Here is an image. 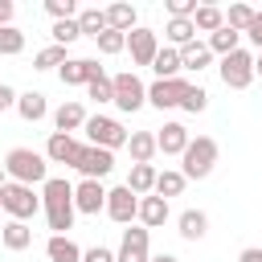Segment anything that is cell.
<instances>
[{
  "instance_id": "obj_37",
  "label": "cell",
  "mask_w": 262,
  "mask_h": 262,
  "mask_svg": "<svg viewBox=\"0 0 262 262\" xmlns=\"http://www.w3.org/2000/svg\"><path fill=\"white\" fill-rule=\"evenodd\" d=\"M94 45H98V53L115 57V53H123V49H127V33H119V29H106V33H102Z\"/></svg>"
},
{
  "instance_id": "obj_23",
  "label": "cell",
  "mask_w": 262,
  "mask_h": 262,
  "mask_svg": "<svg viewBox=\"0 0 262 262\" xmlns=\"http://www.w3.org/2000/svg\"><path fill=\"white\" fill-rule=\"evenodd\" d=\"M156 168L151 164H131V172H127V188L135 192V196H151L156 192Z\"/></svg>"
},
{
  "instance_id": "obj_21",
  "label": "cell",
  "mask_w": 262,
  "mask_h": 262,
  "mask_svg": "<svg viewBox=\"0 0 262 262\" xmlns=\"http://www.w3.org/2000/svg\"><path fill=\"white\" fill-rule=\"evenodd\" d=\"M151 70H156V82H168V78H180V49H172V45H160V53H156V61H151Z\"/></svg>"
},
{
  "instance_id": "obj_38",
  "label": "cell",
  "mask_w": 262,
  "mask_h": 262,
  "mask_svg": "<svg viewBox=\"0 0 262 262\" xmlns=\"http://www.w3.org/2000/svg\"><path fill=\"white\" fill-rule=\"evenodd\" d=\"M86 94H90L94 102H115V82H111L106 74H98V78L86 86Z\"/></svg>"
},
{
  "instance_id": "obj_30",
  "label": "cell",
  "mask_w": 262,
  "mask_h": 262,
  "mask_svg": "<svg viewBox=\"0 0 262 262\" xmlns=\"http://www.w3.org/2000/svg\"><path fill=\"white\" fill-rule=\"evenodd\" d=\"M209 61H213V49H209V45H201V41H192V45H184V49H180V66H184V70H196V74H201Z\"/></svg>"
},
{
  "instance_id": "obj_13",
  "label": "cell",
  "mask_w": 262,
  "mask_h": 262,
  "mask_svg": "<svg viewBox=\"0 0 262 262\" xmlns=\"http://www.w3.org/2000/svg\"><path fill=\"white\" fill-rule=\"evenodd\" d=\"M74 209L78 213H106V188H102V180L74 184Z\"/></svg>"
},
{
  "instance_id": "obj_19",
  "label": "cell",
  "mask_w": 262,
  "mask_h": 262,
  "mask_svg": "<svg viewBox=\"0 0 262 262\" xmlns=\"http://www.w3.org/2000/svg\"><path fill=\"white\" fill-rule=\"evenodd\" d=\"M176 225H180L176 233H180L184 242H201V237L209 233V217H205L201 209H184V213L176 217Z\"/></svg>"
},
{
  "instance_id": "obj_27",
  "label": "cell",
  "mask_w": 262,
  "mask_h": 262,
  "mask_svg": "<svg viewBox=\"0 0 262 262\" xmlns=\"http://www.w3.org/2000/svg\"><path fill=\"white\" fill-rule=\"evenodd\" d=\"M78 29H82V37H102L111 25H106V8H82L78 12Z\"/></svg>"
},
{
  "instance_id": "obj_33",
  "label": "cell",
  "mask_w": 262,
  "mask_h": 262,
  "mask_svg": "<svg viewBox=\"0 0 262 262\" xmlns=\"http://www.w3.org/2000/svg\"><path fill=\"white\" fill-rule=\"evenodd\" d=\"M237 41H242V33H233V29H229V25H225V29H217V33H213V37H209V41H205V45H209V49H213V53H221V57H229V53H233V49H242V45H237Z\"/></svg>"
},
{
  "instance_id": "obj_24",
  "label": "cell",
  "mask_w": 262,
  "mask_h": 262,
  "mask_svg": "<svg viewBox=\"0 0 262 262\" xmlns=\"http://www.w3.org/2000/svg\"><path fill=\"white\" fill-rule=\"evenodd\" d=\"M0 242H4V250H29V246H33L29 221H4V225H0Z\"/></svg>"
},
{
  "instance_id": "obj_39",
  "label": "cell",
  "mask_w": 262,
  "mask_h": 262,
  "mask_svg": "<svg viewBox=\"0 0 262 262\" xmlns=\"http://www.w3.org/2000/svg\"><path fill=\"white\" fill-rule=\"evenodd\" d=\"M205 106H209V90H205V86H188V94H184L180 111H188V115H201Z\"/></svg>"
},
{
  "instance_id": "obj_7",
  "label": "cell",
  "mask_w": 262,
  "mask_h": 262,
  "mask_svg": "<svg viewBox=\"0 0 262 262\" xmlns=\"http://www.w3.org/2000/svg\"><path fill=\"white\" fill-rule=\"evenodd\" d=\"M70 168H78V172H82V180H102V176H111V168H115V151L82 143Z\"/></svg>"
},
{
  "instance_id": "obj_25",
  "label": "cell",
  "mask_w": 262,
  "mask_h": 262,
  "mask_svg": "<svg viewBox=\"0 0 262 262\" xmlns=\"http://www.w3.org/2000/svg\"><path fill=\"white\" fill-rule=\"evenodd\" d=\"M45 254H49V262H82V250L70 242V233H53L45 242Z\"/></svg>"
},
{
  "instance_id": "obj_43",
  "label": "cell",
  "mask_w": 262,
  "mask_h": 262,
  "mask_svg": "<svg viewBox=\"0 0 262 262\" xmlns=\"http://www.w3.org/2000/svg\"><path fill=\"white\" fill-rule=\"evenodd\" d=\"M246 37H250V45H254V49L262 53V12H258V16H254V25L246 29Z\"/></svg>"
},
{
  "instance_id": "obj_6",
  "label": "cell",
  "mask_w": 262,
  "mask_h": 262,
  "mask_svg": "<svg viewBox=\"0 0 262 262\" xmlns=\"http://www.w3.org/2000/svg\"><path fill=\"white\" fill-rule=\"evenodd\" d=\"M221 82L229 86V90H246L250 82H254V53L250 49H233L229 57H221Z\"/></svg>"
},
{
  "instance_id": "obj_8",
  "label": "cell",
  "mask_w": 262,
  "mask_h": 262,
  "mask_svg": "<svg viewBox=\"0 0 262 262\" xmlns=\"http://www.w3.org/2000/svg\"><path fill=\"white\" fill-rule=\"evenodd\" d=\"M111 82H115V106H119V111L131 115V111H139V106L147 102V86H143L135 74H115Z\"/></svg>"
},
{
  "instance_id": "obj_50",
  "label": "cell",
  "mask_w": 262,
  "mask_h": 262,
  "mask_svg": "<svg viewBox=\"0 0 262 262\" xmlns=\"http://www.w3.org/2000/svg\"><path fill=\"white\" fill-rule=\"evenodd\" d=\"M0 213H4V209H0Z\"/></svg>"
},
{
  "instance_id": "obj_31",
  "label": "cell",
  "mask_w": 262,
  "mask_h": 262,
  "mask_svg": "<svg viewBox=\"0 0 262 262\" xmlns=\"http://www.w3.org/2000/svg\"><path fill=\"white\" fill-rule=\"evenodd\" d=\"M106 25H111V29H119V33H131V29H135V8H131V4H123V0H119V4H111V8H106Z\"/></svg>"
},
{
  "instance_id": "obj_29",
  "label": "cell",
  "mask_w": 262,
  "mask_h": 262,
  "mask_svg": "<svg viewBox=\"0 0 262 262\" xmlns=\"http://www.w3.org/2000/svg\"><path fill=\"white\" fill-rule=\"evenodd\" d=\"M192 25H196V33H217V29H225V12L217 8V4H201L196 8V16H192Z\"/></svg>"
},
{
  "instance_id": "obj_26",
  "label": "cell",
  "mask_w": 262,
  "mask_h": 262,
  "mask_svg": "<svg viewBox=\"0 0 262 262\" xmlns=\"http://www.w3.org/2000/svg\"><path fill=\"white\" fill-rule=\"evenodd\" d=\"M127 151H131V160H135V164H151V156H156L160 147H156V135H151V131H131Z\"/></svg>"
},
{
  "instance_id": "obj_41",
  "label": "cell",
  "mask_w": 262,
  "mask_h": 262,
  "mask_svg": "<svg viewBox=\"0 0 262 262\" xmlns=\"http://www.w3.org/2000/svg\"><path fill=\"white\" fill-rule=\"evenodd\" d=\"M164 8H168V16H188V20H192L201 4H196V0H164Z\"/></svg>"
},
{
  "instance_id": "obj_3",
  "label": "cell",
  "mask_w": 262,
  "mask_h": 262,
  "mask_svg": "<svg viewBox=\"0 0 262 262\" xmlns=\"http://www.w3.org/2000/svg\"><path fill=\"white\" fill-rule=\"evenodd\" d=\"M184 176L188 180H205L209 172H213V164H217V139L213 135H196V139H188V147H184Z\"/></svg>"
},
{
  "instance_id": "obj_28",
  "label": "cell",
  "mask_w": 262,
  "mask_h": 262,
  "mask_svg": "<svg viewBox=\"0 0 262 262\" xmlns=\"http://www.w3.org/2000/svg\"><path fill=\"white\" fill-rule=\"evenodd\" d=\"M184 184H188V176H184L180 168H164V172L156 176V196H164V201H168V196H180Z\"/></svg>"
},
{
  "instance_id": "obj_36",
  "label": "cell",
  "mask_w": 262,
  "mask_h": 262,
  "mask_svg": "<svg viewBox=\"0 0 262 262\" xmlns=\"http://www.w3.org/2000/svg\"><path fill=\"white\" fill-rule=\"evenodd\" d=\"M49 37H53V45H70V41H78L82 37V29H78V16L74 20H53V29H49Z\"/></svg>"
},
{
  "instance_id": "obj_44",
  "label": "cell",
  "mask_w": 262,
  "mask_h": 262,
  "mask_svg": "<svg viewBox=\"0 0 262 262\" xmlns=\"http://www.w3.org/2000/svg\"><path fill=\"white\" fill-rule=\"evenodd\" d=\"M16 98H20V94H16L12 86H4V82H0V111H12V106H16Z\"/></svg>"
},
{
  "instance_id": "obj_18",
  "label": "cell",
  "mask_w": 262,
  "mask_h": 262,
  "mask_svg": "<svg viewBox=\"0 0 262 262\" xmlns=\"http://www.w3.org/2000/svg\"><path fill=\"white\" fill-rule=\"evenodd\" d=\"M139 221H143V229H160L164 221H168V201L164 196H139Z\"/></svg>"
},
{
  "instance_id": "obj_34",
  "label": "cell",
  "mask_w": 262,
  "mask_h": 262,
  "mask_svg": "<svg viewBox=\"0 0 262 262\" xmlns=\"http://www.w3.org/2000/svg\"><path fill=\"white\" fill-rule=\"evenodd\" d=\"M70 57H66V49L61 45H45L37 57H33V70H61Z\"/></svg>"
},
{
  "instance_id": "obj_22",
  "label": "cell",
  "mask_w": 262,
  "mask_h": 262,
  "mask_svg": "<svg viewBox=\"0 0 262 262\" xmlns=\"http://www.w3.org/2000/svg\"><path fill=\"white\" fill-rule=\"evenodd\" d=\"M16 115H20L25 123H41V119L49 115V102H45V94H41V90H29V94H20V98H16Z\"/></svg>"
},
{
  "instance_id": "obj_16",
  "label": "cell",
  "mask_w": 262,
  "mask_h": 262,
  "mask_svg": "<svg viewBox=\"0 0 262 262\" xmlns=\"http://www.w3.org/2000/svg\"><path fill=\"white\" fill-rule=\"evenodd\" d=\"M156 147H160L164 156H184V147H188V131H184V123H164L160 135H156Z\"/></svg>"
},
{
  "instance_id": "obj_46",
  "label": "cell",
  "mask_w": 262,
  "mask_h": 262,
  "mask_svg": "<svg viewBox=\"0 0 262 262\" xmlns=\"http://www.w3.org/2000/svg\"><path fill=\"white\" fill-rule=\"evenodd\" d=\"M237 262H262V246H246V250L237 254Z\"/></svg>"
},
{
  "instance_id": "obj_40",
  "label": "cell",
  "mask_w": 262,
  "mask_h": 262,
  "mask_svg": "<svg viewBox=\"0 0 262 262\" xmlns=\"http://www.w3.org/2000/svg\"><path fill=\"white\" fill-rule=\"evenodd\" d=\"M45 12H49L53 20H74L78 4H74V0H45Z\"/></svg>"
},
{
  "instance_id": "obj_20",
  "label": "cell",
  "mask_w": 262,
  "mask_h": 262,
  "mask_svg": "<svg viewBox=\"0 0 262 262\" xmlns=\"http://www.w3.org/2000/svg\"><path fill=\"white\" fill-rule=\"evenodd\" d=\"M164 37L172 41V49H184V45H192V41H196V25H192L188 16H168Z\"/></svg>"
},
{
  "instance_id": "obj_12",
  "label": "cell",
  "mask_w": 262,
  "mask_h": 262,
  "mask_svg": "<svg viewBox=\"0 0 262 262\" xmlns=\"http://www.w3.org/2000/svg\"><path fill=\"white\" fill-rule=\"evenodd\" d=\"M188 86H192V82H184V78H168V82H151V86H147V102H151L156 111H168V106H180V102H184V94H188Z\"/></svg>"
},
{
  "instance_id": "obj_32",
  "label": "cell",
  "mask_w": 262,
  "mask_h": 262,
  "mask_svg": "<svg viewBox=\"0 0 262 262\" xmlns=\"http://www.w3.org/2000/svg\"><path fill=\"white\" fill-rule=\"evenodd\" d=\"M254 16H258V8H250V4H229V12H225V25H229L233 33H242V37H246V29L254 25Z\"/></svg>"
},
{
  "instance_id": "obj_49",
  "label": "cell",
  "mask_w": 262,
  "mask_h": 262,
  "mask_svg": "<svg viewBox=\"0 0 262 262\" xmlns=\"http://www.w3.org/2000/svg\"><path fill=\"white\" fill-rule=\"evenodd\" d=\"M4 184H8V172H4V164H0V188H4Z\"/></svg>"
},
{
  "instance_id": "obj_48",
  "label": "cell",
  "mask_w": 262,
  "mask_h": 262,
  "mask_svg": "<svg viewBox=\"0 0 262 262\" xmlns=\"http://www.w3.org/2000/svg\"><path fill=\"white\" fill-rule=\"evenodd\" d=\"M254 78H262V53H254Z\"/></svg>"
},
{
  "instance_id": "obj_17",
  "label": "cell",
  "mask_w": 262,
  "mask_h": 262,
  "mask_svg": "<svg viewBox=\"0 0 262 262\" xmlns=\"http://www.w3.org/2000/svg\"><path fill=\"white\" fill-rule=\"evenodd\" d=\"M78 139L74 135H61V131H53L49 135V143H45V160L49 164H74V156H78Z\"/></svg>"
},
{
  "instance_id": "obj_4",
  "label": "cell",
  "mask_w": 262,
  "mask_h": 262,
  "mask_svg": "<svg viewBox=\"0 0 262 262\" xmlns=\"http://www.w3.org/2000/svg\"><path fill=\"white\" fill-rule=\"evenodd\" d=\"M0 209H4L12 221H29V217H37V213H41V196H37L29 184L8 180V184L0 188Z\"/></svg>"
},
{
  "instance_id": "obj_15",
  "label": "cell",
  "mask_w": 262,
  "mask_h": 262,
  "mask_svg": "<svg viewBox=\"0 0 262 262\" xmlns=\"http://www.w3.org/2000/svg\"><path fill=\"white\" fill-rule=\"evenodd\" d=\"M86 111H82V102H61L57 111H53V131H61V135H74V131H82L86 127Z\"/></svg>"
},
{
  "instance_id": "obj_42",
  "label": "cell",
  "mask_w": 262,
  "mask_h": 262,
  "mask_svg": "<svg viewBox=\"0 0 262 262\" xmlns=\"http://www.w3.org/2000/svg\"><path fill=\"white\" fill-rule=\"evenodd\" d=\"M82 262H115V250H106V246H90V250H82Z\"/></svg>"
},
{
  "instance_id": "obj_45",
  "label": "cell",
  "mask_w": 262,
  "mask_h": 262,
  "mask_svg": "<svg viewBox=\"0 0 262 262\" xmlns=\"http://www.w3.org/2000/svg\"><path fill=\"white\" fill-rule=\"evenodd\" d=\"M12 16H16V4H12V0H0V29L12 25Z\"/></svg>"
},
{
  "instance_id": "obj_5",
  "label": "cell",
  "mask_w": 262,
  "mask_h": 262,
  "mask_svg": "<svg viewBox=\"0 0 262 262\" xmlns=\"http://www.w3.org/2000/svg\"><path fill=\"white\" fill-rule=\"evenodd\" d=\"M82 131H86L90 147H106V151H115V147H127V139H131V131H127L119 119H106V115H90Z\"/></svg>"
},
{
  "instance_id": "obj_2",
  "label": "cell",
  "mask_w": 262,
  "mask_h": 262,
  "mask_svg": "<svg viewBox=\"0 0 262 262\" xmlns=\"http://www.w3.org/2000/svg\"><path fill=\"white\" fill-rule=\"evenodd\" d=\"M4 172H8V180L33 188V184H45L49 180V160L41 151H33V147H12L4 156Z\"/></svg>"
},
{
  "instance_id": "obj_47",
  "label": "cell",
  "mask_w": 262,
  "mask_h": 262,
  "mask_svg": "<svg viewBox=\"0 0 262 262\" xmlns=\"http://www.w3.org/2000/svg\"><path fill=\"white\" fill-rule=\"evenodd\" d=\"M151 262H180V258H176V254H156Z\"/></svg>"
},
{
  "instance_id": "obj_35",
  "label": "cell",
  "mask_w": 262,
  "mask_h": 262,
  "mask_svg": "<svg viewBox=\"0 0 262 262\" xmlns=\"http://www.w3.org/2000/svg\"><path fill=\"white\" fill-rule=\"evenodd\" d=\"M20 49H25V33L16 25H4L0 29V57H16Z\"/></svg>"
},
{
  "instance_id": "obj_9",
  "label": "cell",
  "mask_w": 262,
  "mask_h": 262,
  "mask_svg": "<svg viewBox=\"0 0 262 262\" xmlns=\"http://www.w3.org/2000/svg\"><path fill=\"white\" fill-rule=\"evenodd\" d=\"M106 217L119 221V225H131V221L139 217V196H135L127 184L111 188V192H106Z\"/></svg>"
},
{
  "instance_id": "obj_11",
  "label": "cell",
  "mask_w": 262,
  "mask_h": 262,
  "mask_svg": "<svg viewBox=\"0 0 262 262\" xmlns=\"http://www.w3.org/2000/svg\"><path fill=\"white\" fill-rule=\"evenodd\" d=\"M127 49H131V61H135V66H151L156 53H160V37H156V29L135 25V29L127 33Z\"/></svg>"
},
{
  "instance_id": "obj_1",
  "label": "cell",
  "mask_w": 262,
  "mask_h": 262,
  "mask_svg": "<svg viewBox=\"0 0 262 262\" xmlns=\"http://www.w3.org/2000/svg\"><path fill=\"white\" fill-rule=\"evenodd\" d=\"M41 209H45V221H49L53 233L74 229V213H78L74 209V184L61 180V176H49L41 184Z\"/></svg>"
},
{
  "instance_id": "obj_10",
  "label": "cell",
  "mask_w": 262,
  "mask_h": 262,
  "mask_svg": "<svg viewBox=\"0 0 262 262\" xmlns=\"http://www.w3.org/2000/svg\"><path fill=\"white\" fill-rule=\"evenodd\" d=\"M147 233L151 229H143V225H131V229H123V242H119V250H115V262H151V254H147Z\"/></svg>"
},
{
  "instance_id": "obj_14",
  "label": "cell",
  "mask_w": 262,
  "mask_h": 262,
  "mask_svg": "<svg viewBox=\"0 0 262 262\" xmlns=\"http://www.w3.org/2000/svg\"><path fill=\"white\" fill-rule=\"evenodd\" d=\"M57 74H61V82H66V86H90V82L102 74V66H98L94 57H70Z\"/></svg>"
}]
</instances>
